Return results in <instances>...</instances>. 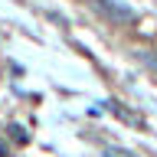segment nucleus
<instances>
[{
  "label": "nucleus",
  "instance_id": "obj_1",
  "mask_svg": "<svg viewBox=\"0 0 157 157\" xmlns=\"http://www.w3.org/2000/svg\"><path fill=\"white\" fill-rule=\"evenodd\" d=\"M10 131H13V137H17L20 144H23V141H26V134H23V128H10Z\"/></svg>",
  "mask_w": 157,
  "mask_h": 157
}]
</instances>
